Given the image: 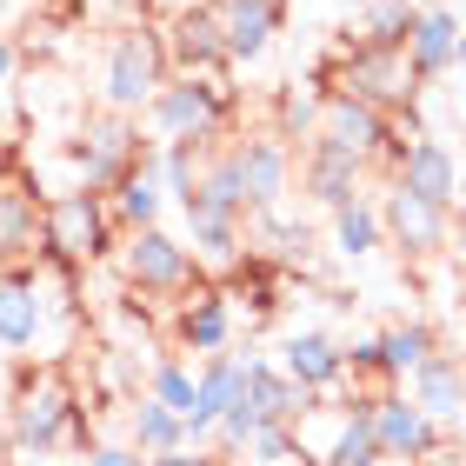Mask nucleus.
<instances>
[{
	"label": "nucleus",
	"instance_id": "23",
	"mask_svg": "<svg viewBox=\"0 0 466 466\" xmlns=\"http://www.w3.org/2000/svg\"><path fill=\"white\" fill-rule=\"evenodd\" d=\"M453 40H460V14L453 7H420L413 27H407V60L420 80H440L453 74Z\"/></svg>",
	"mask_w": 466,
	"mask_h": 466
},
{
	"label": "nucleus",
	"instance_id": "22",
	"mask_svg": "<svg viewBox=\"0 0 466 466\" xmlns=\"http://www.w3.org/2000/svg\"><path fill=\"white\" fill-rule=\"evenodd\" d=\"M280 367L300 380L307 393H333L347 380V353H340V340H333V333H293V340L280 347Z\"/></svg>",
	"mask_w": 466,
	"mask_h": 466
},
{
	"label": "nucleus",
	"instance_id": "4",
	"mask_svg": "<svg viewBox=\"0 0 466 466\" xmlns=\"http://www.w3.org/2000/svg\"><path fill=\"white\" fill-rule=\"evenodd\" d=\"M340 94H360V100H373V107H413L420 100V74H413V60L407 47H387V40H360V47L347 54V67H340Z\"/></svg>",
	"mask_w": 466,
	"mask_h": 466
},
{
	"label": "nucleus",
	"instance_id": "5",
	"mask_svg": "<svg viewBox=\"0 0 466 466\" xmlns=\"http://www.w3.org/2000/svg\"><path fill=\"white\" fill-rule=\"evenodd\" d=\"M160 80H167V47L147 27L114 34V47H107V107L114 114H140Z\"/></svg>",
	"mask_w": 466,
	"mask_h": 466
},
{
	"label": "nucleus",
	"instance_id": "33",
	"mask_svg": "<svg viewBox=\"0 0 466 466\" xmlns=\"http://www.w3.org/2000/svg\"><path fill=\"white\" fill-rule=\"evenodd\" d=\"M160 466H227V453H200V447H174V453H154Z\"/></svg>",
	"mask_w": 466,
	"mask_h": 466
},
{
	"label": "nucleus",
	"instance_id": "31",
	"mask_svg": "<svg viewBox=\"0 0 466 466\" xmlns=\"http://www.w3.org/2000/svg\"><path fill=\"white\" fill-rule=\"evenodd\" d=\"M147 393L187 420V413H194V367H180V360H160V367H154V387H147Z\"/></svg>",
	"mask_w": 466,
	"mask_h": 466
},
{
	"label": "nucleus",
	"instance_id": "14",
	"mask_svg": "<svg viewBox=\"0 0 466 466\" xmlns=\"http://www.w3.org/2000/svg\"><path fill=\"white\" fill-rule=\"evenodd\" d=\"M134 154H140V127H134V114H114V107L94 114L87 134H80V174H87L80 187H107Z\"/></svg>",
	"mask_w": 466,
	"mask_h": 466
},
{
	"label": "nucleus",
	"instance_id": "6",
	"mask_svg": "<svg viewBox=\"0 0 466 466\" xmlns=\"http://www.w3.org/2000/svg\"><path fill=\"white\" fill-rule=\"evenodd\" d=\"M120 273H127L134 293H180L187 280H194V260H187V240H174V233L154 220V227H127Z\"/></svg>",
	"mask_w": 466,
	"mask_h": 466
},
{
	"label": "nucleus",
	"instance_id": "26",
	"mask_svg": "<svg viewBox=\"0 0 466 466\" xmlns=\"http://www.w3.org/2000/svg\"><path fill=\"white\" fill-rule=\"evenodd\" d=\"M333 247H340L347 260H367V253H380V247H387L380 207H373L367 194H353V200H340V207H333Z\"/></svg>",
	"mask_w": 466,
	"mask_h": 466
},
{
	"label": "nucleus",
	"instance_id": "41",
	"mask_svg": "<svg viewBox=\"0 0 466 466\" xmlns=\"http://www.w3.org/2000/svg\"><path fill=\"white\" fill-rule=\"evenodd\" d=\"M460 360H466V353H460Z\"/></svg>",
	"mask_w": 466,
	"mask_h": 466
},
{
	"label": "nucleus",
	"instance_id": "37",
	"mask_svg": "<svg viewBox=\"0 0 466 466\" xmlns=\"http://www.w3.org/2000/svg\"><path fill=\"white\" fill-rule=\"evenodd\" d=\"M134 466H160V460H154V453H134Z\"/></svg>",
	"mask_w": 466,
	"mask_h": 466
},
{
	"label": "nucleus",
	"instance_id": "32",
	"mask_svg": "<svg viewBox=\"0 0 466 466\" xmlns=\"http://www.w3.org/2000/svg\"><path fill=\"white\" fill-rule=\"evenodd\" d=\"M247 460H253V466H280V460H293V427H287V420H267V427L247 440Z\"/></svg>",
	"mask_w": 466,
	"mask_h": 466
},
{
	"label": "nucleus",
	"instance_id": "13",
	"mask_svg": "<svg viewBox=\"0 0 466 466\" xmlns=\"http://www.w3.org/2000/svg\"><path fill=\"white\" fill-rule=\"evenodd\" d=\"M367 167L373 160H360L353 147H340V140H327V134H313V147H307V160H300V180H307V194H313V207H340V200H353L360 194V180H367Z\"/></svg>",
	"mask_w": 466,
	"mask_h": 466
},
{
	"label": "nucleus",
	"instance_id": "24",
	"mask_svg": "<svg viewBox=\"0 0 466 466\" xmlns=\"http://www.w3.org/2000/svg\"><path fill=\"white\" fill-rule=\"evenodd\" d=\"M180 214H220V220H247V194H240V167L233 154H214L194 174V194L180 200Z\"/></svg>",
	"mask_w": 466,
	"mask_h": 466
},
{
	"label": "nucleus",
	"instance_id": "21",
	"mask_svg": "<svg viewBox=\"0 0 466 466\" xmlns=\"http://www.w3.org/2000/svg\"><path fill=\"white\" fill-rule=\"evenodd\" d=\"M287 0H220V27H227V60H260L280 34Z\"/></svg>",
	"mask_w": 466,
	"mask_h": 466
},
{
	"label": "nucleus",
	"instance_id": "36",
	"mask_svg": "<svg viewBox=\"0 0 466 466\" xmlns=\"http://www.w3.org/2000/svg\"><path fill=\"white\" fill-rule=\"evenodd\" d=\"M453 67L466 74V27H460V40H453Z\"/></svg>",
	"mask_w": 466,
	"mask_h": 466
},
{
	"label": "nucleus",
	"instance_id": "29",
	"mask_svg": "<svg viewBox=\"0 0 466 466\" xmlns=\"http://www.w3.org/2000/svg\"><path fill=\"white\" fill-rule=\"evenodd\" d=\"M433 347H440V333H433L427 320H400V327H387V333H380V360H387V380H407V373H413Z\"/></svg>",
	"mask_w": 466,
	"mask_h": 466
},
{
	"label": "nucleus",
	"instance_id": "15",
	"mask_svg": "<svg viewBox=\"0 0 466 466\" xmlns=\"http://www.w3.org/2000/svg\"><path fill=\"white\" fill-rule=\"evenodd\" d=\"M380 227H387V240L400 253H413V260H427V253L447 247V207H427L420 194H407V187H393V194H387Z\"/></svg>",
	"mask_w": 466,
	"mask_h": 466
},
{
	"label": "nucleus",
	"instance_id": "9",
	"mask_svg": "<svg viewBox=\"0 0 466 466\" xmlns=\"http://www.w3.org/2000/svg\"><path fill=\"white\" fill-rule=\"evenodd\" d=\"M393 187H407V194H420L427 207H447V214H453V200H460V160L447 154V140L420 134L407 147H393Z\"/></svg>",
	"mask_w": 466,
	"mask_h": 466
},
{
	"label": "nucleus",
	"instance_id": "30",
	"mask_svg": "<svg viewBox=\"0 0 466 466\" xmlns=\"http://www.w3.org/2000/svg\"><path fill=\"white\" fill-rule=\"evenodd\" d=\"M413 0H367V40H387V47H407V27H413Z\"/></svg>",
	"mask_w": 466,
	"mask_h": 466
},
{
	"label": "nucleus",
	"instance_id": "7",
	"mask_svg": "<svg viewBox=\"0 0 466 466\" xmlns=\"http://www.w3.org/2000/svg\"><path fill=\"white\" fill-rule=\"evenodd\" d=\"M367 413H373V440H380V453H387V466L400 460H433L440 447H447V433H440V420L420 407L413 393H373L367 400Z\"/></svg>",
	"mask_w": 466,
	"mask_h": 466
},
{
	"label": "nucleus",
	"instance_id": "19",
	"mask_svg": "<svg viewBox=\"0 0 466 466\" xmlns=\"http://www.w3.org/2000/svg\"><path fill=\"white\" fill-rule=\"evenodd\" d=\"M407 393L440 420V427H447V420H460V407H466V360L447 353V347H433V353L407 373Z\"/></svg>",
	"mask_w": 466,
	"mask_h": 466
},
{
	"label": "nucleus",
	"instance_id": "1",
	"mask_svg": "<svg viewBox=\"0 0 466 466\" xmlns=\"http://www.w3.org/2000/svg\"><path fill=\"white\" fill-rule=\"evenodd\" d=\"M7 440H14V453H34V460H47L60 447H80V400H74V387H67L60 367H34L14 387Z\"/></svg>",
	"mask_w": 466,
	"mask_h": 466
},
{
	"label": "nucleus",
	"instance_id": "10",
	"mask_svg": "<svg viewBox=\"0 0 466 466\" xmlns=\"http://www.w3.org/2000/svg\"><path fill=\"white\" fill-rule=\"evenodd\" d=\"M233 167H240V194H247V214H267V207H280L287 180H293V154L280 134H247L227 147Z\"/></svg>",
	"mask_w": 466,
	"mask_h": 466
},
{
	"label": "nucleus",
	"instance_id": "38",
	"mask_svg": "<svg viewBox=\"0 0 466 466\" xmlns=\"http://www.w3.org/2000/svg\"><path fill=\"white\" fill-rule=\"evenodd\" d=\"M280 466H307V460H300V453H293V460H280Z\"/></svg>",
	"mask_w": 466,
	"mask_h": 466
},
{
	"label": "nucleus",
	"instance_id": "25",
	"mask_svg": "<svg viewBox=\"0 0 466 466\" xmlns=\"http://www.w3.org/2000/svg\"><path fill=\"white\" fill-rule=\"evenodd\" d=\"M127 447L134 453H174V447H187V420L147 393V400H134V413H127Z\"/></svg>",
	"mask_w": 466,
	"mask_h": 466
},
{
	"label": "nucleus",
	"instance_id": "35",
	"mask_svg": "<svg viewBox=\"0 0 466 466\" xmlns=\"http://www.w3.org/2000/svg\"><path fill=\"white\" fill-rule=\"evenodd\" d=\"M7 80H14V40H0V94H7Z\"/></svg>",
	"mask_w": 466,
	"mask_h": 466
},
{
	"label": "nucleus",
	"instance_id": "8",
	"mask_svg": "<svg viewBox=\"0 0 466 466\" xmlns=\"http://www.w3.org/2000/svg\"><path fill=\"white\" fill-rule=\"evenodd\" d=\"M320 134L353 147L360 160L393 154V114L373 107V100H360V94H340V87H327V100H320Z\"/></svg>",
	"mask_w": 466,
	"mask_h": 466
},
{
	"label": "nucleus",
	"instance_id": "3",
	"mask_svg": "<svg viewBox=\"0 0 466 466\" xmlns=\"http://www.w3.org/2000/svg\"><path fill=\"white\" fill-rule=\"evenodd\" d=\"M140 114L154 127V140H214L227 120V87L207 74H174L154 87V100Z\"/></svg>",
	"mask_w": 466,
	"mask_h": 466
},
{
	"label": "nucleus",
	"instance_id": "17",
	"mask_svg": "<svg viewBox=\"0 0 466 466\" xmlns=\"http://www.w3.org/2000/svg\"><path fill=\"white\" fill-rule=\"evenodd\" d=\"M107 194H114V200H107V214H114L120 233H127V227H154V220H160L167 194H160V174H154V154H147V147H140V154L107 180Z\"/></svg>",
	"mask_w": 466,
	"mask_h": 466
},
{
	"label": "nucleus",
	"instance_id": "18",
	"mask_svg": "<svg viewBox=\"0 0 466 466\" xmlns=\"http://www.w3.org/2000/svg\"><path fill=\"white\" fill-rule=\"evenodd\" d=\"M47 327V300H40V273L7 267L0 273V347H34Z\"/></svg>",
	"mask_w": 466,
	"mask_h": 466
},
{
	"label": "nucleus",
	"instance_id": "20",
	"mask_svg": "<svg viewBox=\"0 0 466 466\" xmlns=\"http://www.w3.org/2000/svg\"><path fill=\"white\" fill-rule=\"evenodd\" d=\"M187 260H194V273H240V260H247V220L187 214Z\"/></svg>",
	"mask_w": 466,
	"mask_h": 466
},
{
	"label": "nucleus",
	"instance_id": "16",
	"mask_svg": "<svg viewBox=\"0 0 466 466\" xmlns=\"http://www.w3.org/2000/svg\"><path fill=\"white\" fill-rule=\"evenodd\" d=\"M40 253V194L20 174H0V273Z\"/></svg>",
	"mask_w": 466,
	"mask_h": 466
},
{
	"label": "nucleus",
	"instance_id": "11",
	"mask_svg": "<svg viewBox=\"0 0 466 466\" xmlns=\"http://www.w3.org/2000/svg\"><path fill=\"white\" fill-rule=\"evenodd\" d=\"M247 387V360L240 353H200V367H194V413H187V447H200V440H214V420L240 400Z\"/></svg>",
	"mask_w": 466,
	"mask_h": 466
},
{
	"label": "nucleus",
	"instance_id": "34",
	"mask_svg": "<svg viewBox=\"0 0 466 466\" xmlns=\"http://www.w3.org/2000/svg\"><path fill=\"white\" fill-rule=\"evenodd\" d=\"M80 466H134V447H87Z\"/></svg>",
	"mask_w": 466,
	"mask_h": 466
},
{
	"label": "nucleus",
	"instance_id": "2",
	"mask_svg": "<svg viewBox=\"0 0 466 466\" xmlns=\"http://www.w3.org/2000/svg\"><path fill=\"white\" fill-rule=\"evenodd\" d=\"M114 247V214L100 200V187H74L40 207V253L54 267H87Z\"/></svg>",
	"mask_w": 466,
	"mask_h": 466
},
{
	"label": "nucleus",
	"instance_id": "27",
	"mask_svg": "<svg viewBox=\"0 0 466 466\" xmlns=\"http://www.w3.org/2000/svg\"><path fill=\"white\" fill-rule=\"evenodd\" d=\"M320 466H387V453H380V440H373V413H367V400H347V420H340V433H333V447Z\"/></svg>",
	"mask_w": 466,
	"mask_h": 466
},
{
	"label": "nucleus",
	"instance_id": "28",
	"mask_svg": "<svg viewBox=\"0 0 466 466\" xmlns=\"http://www.w3.org/2000/svg\"><path fill=\"white\" fill-rule=\"evenodd\" d=\"M227 340H233L227 300H220V293H200V300L180 313V347H187V353H220Z\"/></svg>",
	"mask_w": 466,
	"mask_h": 466
},
{
	"label": "nucleus",
	"instance_id": "40",
	"mask_svg": "<svg viewBox=\"0 0 466 466\" xmlns=\"http://www.w3.org/2000/svg\"><path fill=\"white\" fill-rule=\"evenodd\" d=\"M0 7H7V0H0Z\"/></svg>",
	"mask_w": 466,
	"mask_h": 466
},
{
	"label": "nucleus",
	"instance_id": "12",
	"mask_svg": "<svg viewBox=\"0 0 466 466\" xmlns=\"http://www.w3.org/2000/svg\"><path fill=\"white\" fill-rule=\"evenodd\" d=\"M160 47H167V67L220 80V67H227V27H220V7H187V14L174 20V40H160Z\"/></svg>",
	"mask_w": 466,
	"mask_h": 466
},
{
	"label": "nucleus",
	"instance_id": "39",
	"mask_svg": "<svg viewBox=\"0 0 466 466\" xmlns=\"http://www.w3.org/2000/svg\"><path fill=\"white\" fill-rule=\"evenodd\" d=\"M460 187H466V167H460Z\"/></svg>",
	"mask_w": 466,
	"mask_h": 466
}]
</instances>
